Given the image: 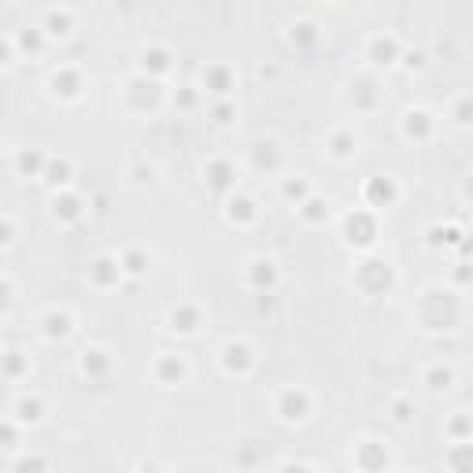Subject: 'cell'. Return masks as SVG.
<instances>
[{
    "label": "cell",
    "mask_w": 473,
    "mask_h": 473,
    "mask_svg": "<svg viewBox=\"0 0 473 473\" xmlns=\"http://www.w3.org/2000/svg\"><path fill=\"white\" fill-rule=\"evenodd\" d=\"M170 322H174V329H181V333H196L200 311L196 307H174V311H170Z\"/></svg>",
    "instance_id": "obj_14"
},
{
    "label": "cell",
    "mask_w": 473,
    "mask_h": 473,
    "mask_svg": "<svg viewBox=\"0 0 473 473\" xmlns=\"http://www.w3.org/2000/svg\"><path fill=\"white\" fill-rule=\"evenodd\" d=\"M277 414H282L285 422H304V418H307V392L285 389L282 399H277Z\"/></svg>",
    "instance_id": "obj_2"
},
{
    "label": "cell",
    "mask_w": 473,
    "mask_h": 473,
    "mask_svg": "<svg viewBox=\"0 0 473 473\" xmlns=\"http://www.w3.org/2000/svg\"><path fill=\"white\" fill-rule=\"evenodd\" d=\"M299 214H304L307 222H322V219H326V214H329V207L322 204L318 196H307L304 204H299Z\"/></svg>",
    "instance_id": "obj_19"
},
{
    "label": "cell",
    "mask_w": 473,
    "mask_h": 473,
    "mask_svg": "<svg viewBox=\"0 0 473 473\" xmlns=\"http://www.w3.org/2000/svg\"><path fill=\"white\" fill-rule=\"evenodd\" d=\"M19 367H23V362H19V352H8V374L11 377L19 374Z\"/></svg>",
    "instance_id": "obj_27"
},
{
    "label": "cell",
    "mask_w": 473,
    "mask_h": 473,
    "mask_svg": "<svg viewBox=\"0 0 473 473\" xmlns=\"http://www.w3.org/2000/svg\"><path fill=\"white\" fill-rule=\"evenodd\" d=\"M222 362H226V370H229V374H248L255 359H252V348H248V344L229 340L226 348H222Z\"/></svg>",
    "instance_id": "obj_3"
},
{
    "label": "cell",
    "mask_w": 473,
    "mask_h": 473,
    "mask_svg": "<svg viewBox=\"0 0 473 473\" xmlns=\"http://www.w3.org/2000/svg\"><path fill=\"white\" fill-rule=\"evenodd\" d=\"M285 196L289 200H307V181H285Z\"/></svg>",
    "instance_id": "obj_24"
},
{
    "label": "cell",
    "mask_w": 473,
    "mask_h": 473,
    "mask_svg": "<svg viewBox=\"0 0 473 473\" xmlns=\"http://www.w3.org/2000/svg\"><path fill=\"white\" fill-rule=\"evenodd\" d=\"M119 263H122V270H126V274H134V277H141V274L148 270V259H144V252H137V248H134V252H126Z\"/></svg>",
    "instance_id": "obj_20"
},
{
    "label": "cell",
    "mask_w": 473,
    "mask_h": 473,
    "mask_svg": "<svg viewBox=\"0 0 473 473\" xmlns=\"http://www.w3.org/2000/svg\"><path fill=\"white\" fill-rule=\"evenodd\" d=\"M156 377H159L163 384H178V381L185 377V359H178V355H163V359L156 362Z\"/></svg>",
    "instance_id": "obj_9"
},
{
    "label": "cell",
    "mask_w": 473,
    "mask_h": 473,
    "mask_svg": "<svg viewBox=\"0 0 473 473\" xmlns=\"http://www.w3.org/2000/svg\"><path fill=\"white\" fill-rule=\"evenodd\" d=\"M466 196H469V200H473V174H469V178H466Z\"/></svg>",
    "instance_id": "obj_30"
},
{
    "label": "cell",
    "mask_w": 473,
    "mask_h": 473,
    "mask_svg": "<svg viewBox=\"0 0 473 473\" xmlns=\"http://www.w3.org/2000/svg\"><path fill=\"white\" fill-rule=\"evenodd\" d=\"M74 329V318L67 311H49L45 314V337L49 340H63V337H71Z\"/></svg>",
    "instance_id": "obj_7"
},
{
    "label": "cell",
    "mask_w": 473,
    "mask_h": 473,
    "mask_svg": "<svg viewBox=\"0 0 473 473\" xmlns=\"http://www.w3.org/2000/svg\"><path fill=\"white\" fill-rule=\"evenodd\" d=\"M15 418L23 422V425H34V422H41V399H30V396H23L15 403Z\"/></svg>",
    "instance_id": "obj_17"
},
{
    "label": "cell",
    "mask_w": 473,
    "mask_h": 473,
    "mask_svg": "<svg viewBox=\"0 0 473 473\" xmlns=\"http://www.w3.org/2000/svg\"><path fill=\"white\" fill-rule=\"evenodd\" d=\"M455 122H459V126H473V96H462V100H459Z\"/></svg>",
    "instance_id": "obj_23"
},
{
    "label": "cell",
    "mask_w": 473,
    "mask_h": 473,
    "mask_svg": "<svg viewBox=\"0 0 473 473\" xmlns=\"http://www.w3.org/2000/svg\"><path fill=\"white\" fill-rule=\"evenodd\" d=\"M447 466H451V473H473V444L459 440L447 451Z\"/></svg>",
    "instance_id": "obj_8"
},
{
    "label": "cell",
    "mask_w": 473,
    "mask_h": 473,
    "mask_svg": "<svg viewBox=\"0 0 473 473\" xmlns=\"http://www.w3.org/2000/svg\"><path fill=\"white\" fill-rule=\"evenodd\" d=\"M411 414H414V411H411V403H407V399H396V403H392V418H396L399 425L411 422Z\"/></svg>",
    "instance_id": "obj_25"
},
{
    "label": "cell",
    "mask_w": 473,
    "mask_h": 473,
    "mask_svg": "<svg viewBox=\"0 0 473 473\" xmlns=\"http://www.w3.org/2000/svg\"><path fill=\"white\" fill-rule=\"evenodd\" d=\"M41 178H45L52 189L56 185L63 189V185L71 181V159H49V166H45V174H41Z\"/></svg>",
    "instance_id": "obj_13"
},
{
    "label": "cell",
    "mask_w": 473,
    "mask_h": 473,
    "mask_svg": "<svg viewBox=\"0 0 473 473\" xmlns=\"http://www.w3.org/2000/svg\"><path fill=\"white\" fill-rule=\"evenodd\" d=\"M214 115H219V122H229V107H226V104L214 107Z\"/></svg>",
    "instance_id": "obj_29"
},
{
    "label": "cell",
    "mask_w": 473,
    "mask_h": 473,
    "mask_svg": "<svg viewBox=\"0 0 473 473\" xmlns=\"http://www.w3.org/2000/svg\"><path fill=\"white\" fill-rule=\"evenodd\" d=\"M41 469H45V459H37V455L34 459H23V462L15 466V473H41Z\"/></svg>",
    "instance_id": "obj_26"
},
{
    "label": "cell",
    "mask_w": 473,
    "mask_h": 473,
    "mask_svg": "<svg viewBox=\"0 0 473 473\" xmlns=\"http://www.w3.org/2000/svg\"><path fill=\"white\" fill-rule=\"evenodd\" d=\"M52 214H56V219H63V222H74V219H81V200L78 196H56Z\"/></svg>",
    "instance_id": "obj_15"
},
{
    "label": "cell",
    "mask_w": 473,
    "mask_h": 473,
    "mask_svg": "<svg viewBox=\"0 0 473 473\" xmlns=\"http://www.w3.org/2000/svg\"><path fill=\"white\" fill-rule=\"evenodd\" d=\"M248 282H252V289H270V285L277 282L274 259H252V263H248Z\"/></svg>",
    "instance_id": "obj_6"
},
{
    "label": "cell",
    "mask_w": 473,
    "mask_h": 473,
    "mask_svg": "<svg viewBox=\"0 0 473 473\" xmlns=\"http://www.w3.org/2000/svg\"><path fill=\"white\" fill-rule=\"evenodd\" d=\"M45 166H49L45 152H23V156H19V170L30 174V178H41V174H45Z\"/></svg>",
    "instance_id": "obj_16"
},
{
    "label": "cell",
    "mask_w": 473,
    "mask_h": 473,
    "mask_svg": "<svg viewBox=\"0 0 473 473\" xmlns=\"http://www.w3.org/2000/svg\"><path fill=\"white\" fill-rule=\"evenodd\" d=\"M333 156H337V159L355 156V137H352V134H337V137H333Z\"/></svg>",
    "instance_id": "obj_22"
},
{
    "label": "cell",
    "mask_w": 473,
    "mask_h": 473,
    "mask_svg": "<svg viewBox=\"0 0 473 473\" xmlns=\"http://www.w3.org/2000/svg\"><path fill=\"white\" fill-rule=\"evenodd\" d=\"M107 367H111V359H107L104 348H85L81 352V370L85 374H107Z\"/></svg>",
    "instance_id": "obj_12"
},
{
    "label": "cell",
    "mask_w": 473,
    "mask_h": 473,
    "mask_svg": "<svg viewBox=\"0 0 473 473\" xmlns=\"http://www.w3.org/2000/svg\"><path fill=\"white\" fill-rule=\"evenodd\" d=\"M122 263L119 259H111V255H100V259H93V267H89V277H93V285H100V289H111V285H119L122 282Z\"/></svg>",
    "instance_id": "obj_1"
},
{
    "label": "cell",
    "mask_w": 473,
    "mask_h": 473,
    "mask_svg": "<svg viewBox=\"0 0 473 473\" xmlns=\"http://www.w3.org/2000/svg\"><path fill=\"white\" fill-rule=\"evenodd\" d=\"M451 381H455V374H451L447 367H433V370L425 374V384H429L433 392H447V389H451Z\"/></svg>",
    "instance_id": "obj_18"
},
{
    "label": "cell",
    "mask_w": 473,
    "mask_h": 473,
    "mask_svg": "<svg viewBox=\"0 0 473 473\" xmlns=\"http://www.w3.org/2000/svg\"><path fill=\"white\" fill-rule=\"evenodd\" d=\"M204 174H207V181H211V189L214 192H226V189H233V170H229V163H211L207 170H204Z\"/></svg>",
    "instance_id": "obj_11"
},
{
    "label": "cell",
    "mask_w": 473,
    "mask_h": 473,
    "mask_svg": "<svg viewBox=\"0 0 473 473\" xmlns=\"http://www.w3.org/2000/svg\"><path fill=\"white\" fill-rule=\"evenodd\" d=\"M282 473H311L304 462H289V466H282Z\"/></svg>",
    "instance_id": "obj_28"
},
{
    "label": "cell",
    "mask_w": 473,
    "mask_h": 473,
    "mask_svg": "<svg viewBox=\"0 0 473 473\" xmlns=\"http://www.w3.org/2000/svg\"><path fill=\"white\" fill-rule=\"evenodd\" d=\"M229 219H233V222H236V219H255V204L244 200V196H233V200H229Z\"/></svg>",
    "instance_id": "obj_21"
},
{
    "label": "cell",
    "mask_w": 473,
    "mask_h": 473,
    "mask_svg": "<svg viewBox=\"0 0 473 473\" xmlns=\"http://www.w3.org/2000/svg\"><path fill=\"white\" fill-rule=\"evenodd\" d=\"M359 466L367 469V473H381V469H389V451H384L381 444H374V440H367L359 447Z\"/></svg>",
    "instance_id": "obj_4"
},
{
    "label": "cell",
    "mask_w": 473,
    "mask_h": 473,
    "mask_svg": "<svg viewBox=\"0 0 473 473\" xmlns=\"http://www.w3.org/2000/svg\"><path fill=\"white\" fill-rule=\"evenodd\" d=\"M429 130H433V119H429L425 111H407V119H403V134H407V137L425 141Z\"/></svg>",
    "instance_id": "obj_10"
},
{
    "label": "cell",
    "mask_w": 473,
    "mask_h": 473,
    "mask_svg": "<svg viewBox=\"0 0 473 473\" xmlns=\"http://www.w3.org/2000/svg\"><path fill=\"white\" fill-rule=\"evenodd\" d=\"M396 200V181L392 178H374L367 185V204L370 207H389Z\"/></svg>",
    "instance_id": "obj_5"
}]
</instances>
